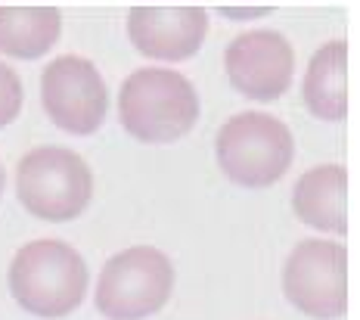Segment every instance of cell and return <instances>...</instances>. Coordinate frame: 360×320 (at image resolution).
I'll return each instance as SVG.
<instances>
[{"instance_id": "obj_10", "label": "cell", "mask_w": 360, "mask_h": 320, "mask_svg": "<svg viewBox=\"0 0 360 320\" xmlns=\"http://www.w3.org/2000/svg\"><path fill=\"white\" fill-rule=\"evenodd\" d=\"M295 215L314 230L348 233V171L345 165H317L304 171L292 193Z\"/></svg>"}, {"instance_id": "obj_11", "label": "cell", "mask_w": 360, "mask_h": 320, "mask_svg": "<svg viewBox=\"0 0 360 320\" xmlns=\"http://www.w3.org/2000/svg\"><path fill=\"white\" fill-rule=\"evenodd\" d=\"M304 103L311 115L339 122L348 115V44L329 41L314 53L304 75Z\"/></svg>"}, {"instance_id": "obj_12", "label": "cell", "mask_w": 360, "mask_h": 320, "mask_svg": "<svg viewBox=\"0 0 360 320\" xmlns=\"http://www.w3.org/2000/svg\"><path fill=\"white\" fill-rule=\"evenodd\" d=\"M63 34L56 6H0V53L16 59L44 56Z\"/></svg>"}, {"instance_id": "obj_3", "label": "cell", "mask_w": 360, "mask_h": 320, "mask_svg": "<svg viewBox=\"0 0 360 320\" xmlns=\"http://www.w3.org/2000/svg\"><path fill=\"white\" fill-rule=\"evenodd\" d=\"M217 165L239 187H270L292 165L289 128L267 113H239L217 131Z\"/></svg>"}, {"instance_id": "obj_4", "label": "cell", "mask_w": 360, "mask_h": 320, "mask_svg": "<svg viewBox=\"0 0 360 320\" xmlns=\"http://www.w3.org/2000/svg\"><path fill=\"white\" fill-rule=\"evenodd\" d=\"M19 203L41 221H75L94 196L87 162L65 146H37L16 171Z\"/></svg>"}, {"instance_id": "obj_2", "label": "cell", "mask_w": 360, "mask_h": 320, "mask_svg": "<svg viewBox=\"0 0 360 320\" xmlns=\"http://www.w3.org/2000/svg\"><path fill=\"white\" fill-rule=\"evenodd\" d=\"M118 115L134 140L174 143L196 124L199 96L190 81L177 72L140 69L122 84Z\"/></svg>"}, {"instance_id": "obj_5", "label": "cell", "mask_w": 360, "mask_h": 320, "mask_svg": "<svg viewBox=\"0 0 360 320\" xmlns=\"http://www.w3.org/2000/svg\"><path fill=\"white\" fill-rule=\"evenodd\" d=\"M174 289V267L153 245L112 255L96 283V308L109 320H143L165 308Z\"/></svg>"}, {"instance_id": "obj_13", "label": "cell", "mask_w": 360, "mask_h": 320, "mask_svg": "<svg viewBox=\"0 0 360 320\" xmlns=\"http://www.w3.org/2000/svg\"><path fill=\"white\" fill-rule=\"evenodd\" d=\"M22 109V81L6 63H0V128L13 122Z\"/></svg>"}, {"instance_id": "obj_7", "label": "cell", "mask_w": 360, "mask_h": 320, "mask_svg": "<svg viewBox=\"0 0 360 320\" xmlns=\"http://www.w3.org/2000/svg\"><path fill=\"white\" fill-rule=\"evenodd\" d=\"M41 103L59 131L87 137L100 131L109 115V87L94 63L81 56H59L44 69Z\"/></svg>"}, {"instance_id": "obj_14", "label": "cell", "mask_w": 360, "mask_h": 320, "mask_svg": "<svg viewBox=\"0 0 360 320\" xmlns=\"http://www.w3.org/2000/svg\"><path fill=\"white\" fill-rule=\"evenodd\" d=\"M4 187H6V171H4V165H0V196H4Z\"/></svg>"}, {"instance_id": "obj_9", "label": "cell", "mask_w": 360, "mask_h": 320, "mask_svg": "<svg viewBox=\"0 0 360 320\" xmlns=\"http://www.w3.org/2000/svg\"><path fill=\"white\" fill-rule=\"evenodd\" d=\"M127 34L143 56L180 63L199 53L208 34V13L202 6H134L127 13Z\"/></svg>"}, {"instance_id": "obj_8", "label": "cell", "mask_w": 360, "mask_h": 320, "mask_svg": "<svg viewBox=\"0 0 360 320\" xmlns=\"http://www.w3.org/2000/svg\"><path fill=\"white\" fill-rule=\"evenodd\" d=\"M224 65H227L230 84L243 96L258 103H274L292 84L295 53L280 32L258 28V32H243L230 41Z\"/></svg>"}, {"instance_id": "obj_1", "label": "cell", "mask_w": 360, "mask_h": 320, "mask_svg": "<svg viewBox=\"0 0 360 320\" xmlns=\"http://www.w3.org/2000/svg\"><path fill=\"white\" fill-rule=\"evenodd\" d=\"M87 264L69 243L34 240L10 264V293L22 311L44 320L65 317L87 295Z\"/></svg>"}, {"instance_id": "obj_6", "label": "cell", "mask_w": 360, "mask_h": 320, "mask_svg": "<svg viewBox=\"0 0 360 320\" xmlns=\"http://www.w3.org/2000/svg\"><path fill=\"white\" fill-rule=\"evenodd\" d=\"M283 293L314 320L342 317L348 308V249L333 240H304L283 267Z\"/></svg>"}]
</instances>
